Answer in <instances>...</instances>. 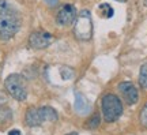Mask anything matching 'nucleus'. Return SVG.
<instances>
[{"instance_id":"obj_1","label":"nucleus","mask_w":147,"mask_h":135,"mask_svg":"<svg viewBox=\"0 0 147 135\" xmlns=\"http://www.w3.org/2000/svg\"><path fill=\"white\" fill-rule=\"evenodd\" d=\"M21 29V15L5 0H0V41H8Z\"/></svg>"},{"instance_id":"obj_15","label":"nucleus","mask_w":147,"mask_h":135,"mask_svg":"<svg viewBox=\"0 0 147 135\" xmlns=\"http://www.w3.org/2000/svg\"><path fill=\"white\" fill-rule=\"evenodd\" d=\"M117 1H125V0H117Z\"/></svg>"},{"instance_id":"obj_5","label":"nucleus","mask_w":147,"mask_h":135,"mask_svg":"<svg viewBox=\"0 0 147 135\" xmlns=\"http://www.w3.org/2000/svg\"><path fill=\"white\" fill-rule=\"evenodd\" d=\"M53 41V36L45 31H34L29 37V45L33 49H45Z\"/></svg>"},{"instance_id":"obj_11","label":"nucleus","mask_w":147,"mask_h":135,"mask_svg":"<svg viewBox=\"0 0 147 135\" xmlns=\"http://www.w3.org/2000/svg\"><path fill=\"white\" fill-rule=\"evenodd\" d=\"M11 116H12V115H11L10 109L0 105V123H4V121H7V120H10Z\"/></svg>"},{"instance_id":"obj_16","label":"nucleus","mask_w":147,"mask_h":135,"mask_svg":"<svg viewBox=\"0 0 147 135\" xmlns=\"http://www.w3.org/2000/svg\"><path fill=\"white\" fill-rule=\"evenodd\" d=\"M144 1H146V4H147V0H144Z\"/></svg>"},{"instance_id":"obj_14","label":"nucleus","mask_w":147,"mask_h":135,"mask_svg":"<svg viewBox=\"0 0 147 135\" xmlns=\"http://www.w3.org/2000/svg\"><path fill=\"white\" fill-rule=\"evenodd\" d=\"M65 135H78L76 132H69V134H65Z\"/></svg>"},{"instance_id":"obj_6","label":"nucleus","mask_w":147,"mask_h":135,"mask_svg":"<svg viewBox=\"0 0 147 135\" xmlns=\"http://www.w3.org/2000/svg\"><path fill=\"white\" fill-rule=\"evenodd\" d=\"M119 92L128 105H134L139 101V92L132 82H121L119 85Z\"/></svg>"},{"instance_id":"obj_8","label":"nucleus","mask_w":147,"mask_h":135,"mask_svg":"<svg viewBox=\"0 0 147 135\" xmlns=\"http://www.w3.org/2000/svg\"><path fill=\"white\" fill-rule=\"evenodd\" d=\"M40 112H41L44 123H45V121L53 123V121H56V120L59 119L57 112H56L53 108H51V107H40Z\"/></svg>"},{"instance_id":"obj_10","label":"nucleus","mask_w":147,"mask_h":135,"mask_svg":"<svg viewBox=\"0 0 147 135\" xmlns=\"http://www.w3.org/2000/svg\"><path fill=\"white\" fill-rule=\"evenodd\" d=\"M139 83L140 86L144 89H147V64H143L139 73Z\"/></svg>"},{"instance_id":"obj_3","label":"nucleus","mask_w":147,"mask_h":135,"mask_svg":"<svg viewBox=\"0 0 147 135\" xmlns=\"http://www.w3.org/2000/svg\"><path fill=\"white\" fill-rule=\"evenodd\" d=\"M5 92L16 101H25L27 98V88L25 78L19 74H11L4 81Z\"/></svg>"},{"instance_id":"obj_4","label":"nucleus","mask_w":147,"mask_h":135,"mask_svg":"<svg viewBox=\"0 0 147 135\" xmlns=\"http://www.w3.org/2000/svg\"><path fill=\"white\" fill-rule=\"evenodd\" d=\"M78 18V12L75 5L72 4H64L60 7V10L56 14V22L59 26H71Z\"/></svg>"},{"instance_id":"obj_13","label":"nucleus","mask_w":147,"mask_h":135,"mask_svg":"<svg viewBox=\"0 0 147 135\" xmlns=\"http://www.w3.org/2000/svg\"><path fill=\"white\" fill-rule=\"evenodd\" d=\"M8 135H21V132L18 130H12V131H10V134Z\"/></svg>"},{"instance_id":"obj_9","label":"nucleus","mask_w":147,"mask_h":135,"mask_svg":"<svg viewBox=\"0 0 147 135\" xmlns=\"http://www.w3.org/2000/svg\"><path fill=\"white\" fill-rule=\"evenodd\" d=\"M100 123H101L100 115L94 113V115H91V116H90V119L86 121V127H87L89 130H95V128H98Z\"/></svg>"},{"instance_id":"obj_12","label":"nucleus","mask_w":147,"mask_h":135,"mask_svg":"<svg viewBox=\"0 0 147 135\" xmlns=\"http://www.w3.org/2000/svg\"><path fill=\"white\" fill-rule=\"evenodd\" d=\"M139 119H140V123H142L143 127H146L147 128V104L144 105L140 111V116H139Z\"/></svg>"},{"instance_id":"obj_7","label":"nucleus","mask_w":147,"mask_h":135,"mask_svg":"<svg viewBox=\"0 0 147 135\" xmlns=\"http://www.w3.org/2000/svg\"><path fill=\"white\" fill-rule=\"evenodd\" d=\"M25 123H26L29 127H38L44 123L41 116V112H40V108H29L27 109L26 115H25Z\"/></svg>"},{"instance_id":"obj_2","label":"nucleus","mask_w":147,"mask_h":135,"mask_svg":"<svg viewBox=\"0 0 147 135\" xmlns=\"http://www.w3.org/2000/svg\"><path fill=\"white\" fill-rule=\"evenodd\" d=\"M101 112L106 123H113L123 115V102L116 94L108 93L101 100Z\"/></svg>"}]
</instances>
